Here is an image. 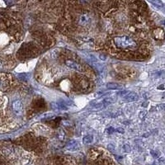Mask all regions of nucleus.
Wrapping results in <instances>:
<instances>
[{
	"mask_svg": "<svg viewBox=\"0 0 165 165\" xmlns=\"http://www.w3.org/2000/svg\"><path fill=\"white\" fill-rule=\"evenodd\" d=\"M114 44L117 48L122 50H134L137 47V42L129 36H118L113 39Z\"/></svg>",
	"mask_w": 165,
	"mask_h": 165,
	"instance_id": "f257e3e1",
	"label": "nucleus"
},
{
	"mask_svg": "<svg viewBox=\"0 0 165 165\" xmlns=\"http://www.w3.org/2000/svg\"><path fill=\"white\" fill-rule=\"evenodd\" d=\"M65 64L67 67L72 69L73 70H76V71H79V72H81L83 70V68L81 66V65H79V63H77L76 61H73V60H66L65 61Z\"/></svg>",
	"mask_w": 165,
	"mask_h": 165,
	"instance_id": "f03ea898",
	"label": "nucleus"
},
{
	"mask_svg": "<svg viewBox=\"0 0 165 165\" xmlns=\"http://www.w3.org/2000/svg\"><path fill=\"white\" fill-rule=\"evenodd\" d=\"M12 110L15 113L20 114L23 110V105L20 100H16L12 103Z\"/></svg>",
	"mask_w": 165,
	"mask_h": 165,
	"instance_id": "7ed1b4c3",
	"label": "nucleus"
},
{
	"mask_svg": "<svg viewBox=\"0 0 165 165\" xmlns=\"http://www.w3.org/2000/svg\"><path fill=\"white\" fill-rule=\"evenodd\" d=\"M139 96L136 92H129L128 94L124 98V101L126 103H132L134 101H137Z\"/></svg>",
	"mask_w": 165,
	"mask_h": 165,
	"instance_id": "20e7f679",
	"label": "nucleus"
},
{
	"mask_svg": "<svg viewBox=\"0 0 165 165\" xmlns=\"http://www.w3.org/2000/svg\"><path fill=\"white\" fill-rule=\"evenodd\" d=\"M66 149L69 151H75L79 149V144L76 141H71L68 143Z\"/></svg>",
	"mask_w": 165,
	"mask_h": 165,
	"instance_id": "39448f33",
	"label": "nucleus"
},
{
	"mask_svg": "<svg viewBox=\"0 0 165 165\" xmlns=\"http://www.w3.org/2000/svg\"><path fill=\"white\" fill-rule=\"evenodd\" d=\"M153 37L156 40H164V31L162 28H157L153 31Z\"/></svg>",
	"mask_w": 165,
	"mask_h": 165,
	"instance_id": "423d86ee",
	"label": "nucleus"
},
{
	"mask_svg": "<svg viewBox=\"0 0 165 165\" xmlns=\"http://www.w3.org/2000/svg\"><path fill=\"white\" fill-rule=\"evenodd\" d=\"M90 18L88 14H83L81 15L79 18V25H82V26H87L90 22Z\"/></svg>",
	"mask_w": 165,
	"mask_h": 165,
	"instance_id": "0eeeda50",
	"label": "nucleus"
},
{
	"mask_svg": "<svg viewBox=\"0 0 165 165\" xmlns=\"http://www.w3.org/2000/svg\"><path fill=\"white\" fill-rule=\"evenodd\" d=\"M107 89H110V90H122L123 88L122 86L116 83H108L107 84Z\"/></svg>",
	"mask_w": 165,
	"mask_h": 165,
	"instance_id": "6e6552de",
	"label": "nucleus"
},
{
	"mask_svg": "<svg viewBox=\"0 0 165 165\" xmlns=\"http://www.w3.org/2000/svg\"><path fill=\"white\" fill-rule=\"evenodd\" d=\"M116 102V99L112 98H106L103 99L102 102H100V103L102 106H107V105H110V104L114 103Z\"/></svg>",
	"mask_w": 165,
	"mask_h": 165,
	"instance_id": "1a4fd4ad",
	"label": "nucleus"
},
{
	"mask_svg": "<svg viewBox=\"0 0 165 165\" xmlns=\"http://www.w3.org/2000/svg\"><path fill=\"white\" fill-rule=\"evenodd\" d=\"M92 141H93V136L91 134H88L83 138V143L84 145H89L92 143Z\"/></svg>",
	"mask_w": 165,
	"mask_h": 165,
	"instance_id": "9d476101",
	"label": "nucleus"
},
{
	"mask_svg": "<svg viewBox=\"0 0 165 165\" xmlns=\"http://www.w3.org/2000/svg\"><path fill=\"white\" fill-rule=\"evenodd\" d=\"M146 115H147L146 111H141L140 113H139V117L141 118V120H144V119L145 118Z\"/></svg>",
	"mask_w": 165,
	"mask_h": 165,
	"instance_id": "9b49d317",
	"label": "nucleus"
},
{
	"mask_svg": "<svg viewBox=\"0 0 165 165\" xmlns=\"http://www.w3.org/2000/svg\"><path fill=\"white\" fill-rule=\"evenodd\" d=\"M123 152H125V153H129L130 151V147L129 145H123Z\"/></svg>",
	"mask_w": 165,
	"mask_h": 165,
	"instance_id": "f8f14e48",
	"label": "nucleus"
},
{
	"mask_svg": "<svg viewBox=\"0 0 165 165\" xmlns=\"http://www.w3.org/2000/svg\"><path fill=\"white\" fill-rule=\"evenodd\" d=\"M150 2H151V3H153V5H155V6L158 7H163V3L160 1H150Z\"/></svg>",
	"mask_w": 165,
	"mask_h": 165,
	"instance_id": "ddd939ff",
	"label": "nucleus"
},
{
	"mask_svg": "<svg viewBox=\"0 0 165 165\" xmlns=\"http://www.w3.org/2000/svg\"><path fill=\"white\" fill-rule=\"evenodd\" d=\"M150 153L153 156V158H159V152L155 151V150H150Z\"/></svg>",
	"mask_w": 165,
	"mask_h": 165,
	"instance_id": "4468645a",
	"label": "nucleus"
},
{
	"mask_svg": "<svg viewBox=\"0 0 165 165\" xmlns=\"http://www.w3.org/2000/svg\"><path fill=\"white\" fill-rule=\"evenodd\" d=\"M107 149H108L110 152H114V151H115V146H114L113 145H111V144H109V145H107Z\"/></svg>",
	"mask_w": 165,
	"mask_h": 165,
	"instance_id": "2eb2a0df",
	"label": "nucleus"
},
{
	"mask_svg": "<svg viewBox=\"0 0 165 165\" xmlns=\"http://www.w3.org/2000/svg\"><path fill=\"white\" fill-rule=\"evenodd\" d=\"M115 130H115L114 128H112V127H109V128L107 129V130H106V131H107L108 134H111V133H113Z\"/></svg>",
	"mask_w": 165,
	"mask_h": 165,
	"instance_id": "dca6fc26",
	"label": "nucleus"
},
{
	"mask_svg": "<svg viewBox=\"0 0 165 165\" xmlns=\"http://www.w3.org/2000/svg\"><path fill=\"white\" fill-rule=\"evenodd\" d=\"M116 132H118V133H120V134H124L125 133V130L122 127H119V128H117L116 130Z\"/></svg>",
	"mask_w": 165,
	"mask_h": 165,
	"instance_id": "f3484780",
	"label": "nucleus"
},
{
	"mask_svg": "<svg viewBox=\"0 0 165 165\" xmlns=\"http://www.w3.org/2000/svg\"><path fill=\"white\" fill-rule=\"evenodd\" d=\"M127 94H128V92H126V91H122V92H119V95L121 97H123V98H125Z\"/></svg>",
	"mask_w": 165,
	"mask_h": 165,
	"instance_id": "a211bd4d",
	"label": "nucleus"
},
{
	"mask_svg": "<svg viewBox=\"0 0 165 165\" xmlns=\"http://www.w3.org/2000/svg\"><path fill=\"white\" fill-rule=\"evenodd\" d=\"M158 89H159V90H164L165 84H161L160 86H159V87H158Z\"/></svg>",
	"mask_w": 165,
	"mask_h": 165,
	"instance_id": "6ab92c4d",
	"label": "nucleus"
},
{
	"mask_svg": "<svg viewBox=\"0 0 165 165\" xmlns=\"http://www.w3.org/2000/svg\"><path fill=\"white\" fill-rule=\"evenodd\" d=\"M159 108L160 110H165V103L160 104L159 106Z\"/></svg>",
	"mask_w": 165,
	"mask_h": 165,
	"instance_id": "aec40b11",
	"label": "nucleus"
},
{
	"mask_svg": "<svg viewBox=\"0 0 165 165\" xmlns=\"http://www.w3.org/2000/svg\"><path fill=\"white\" fill-rule=\"evenodd\" d=\"M99 58H100L102 60H103V61L107 60V56H106V55H99Z\"/></svg>",
	"mask_w": 165,
	"mask_h": 165,
	"instance_id": "412c9836",
	"label": "nucleus"
},
{
	"mask_svg": "<svg viewBox=\"0 0 165 165\" xmlns=\"http://www.w3.org/2000/svg\"><path fill=\"white\" fill-rule=\"evenodd\" d=\"M146 105H148V103H143V107H147Z\"/></svg>",
	"mask_w": 165,
	"mask_h": 165,
	"instance_id": "4be33fe9",
	"label": "nucleus"
},
{
	"mask_svg": "<svg viewBox=\"0 0 165 165\" xmlns=\"http://www.w3.org/2000/svg\"><path fill=\"white\" fill-rule=\"evenodd\" d=\"M163 24H164V26H165V19L163 21Z\"/></svg>",
	"mask_w": 165,
	"mask_h": 165,
	"instance_id": "5701e85b",
	"label": "nucleus"
}]
</instances>
